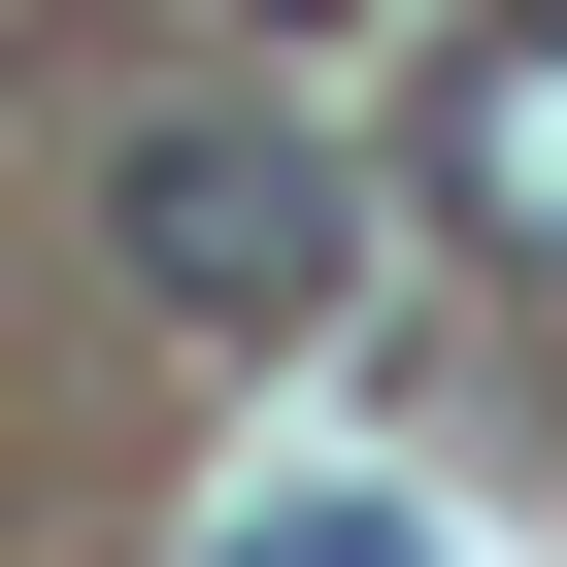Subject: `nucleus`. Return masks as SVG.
<instances>
[{
  "label": "nucleus",
  "mask_w": 567,
  "mask_h": 567,
  "mask_svg": "<svg viewBox=\"0 0 567 567\" xmlns=\"http://www.w3.org/2000/svg\"><path fill=\"white\" fill-rule=\"evenodd\" d=\"M101 234H134L167 334H301V301H334V167L267 134V101H134V134H101Z\"/></svg>",
  "instance_id": "1"
},
{
  "label": "nucleus",
  "mask_w": 567,
  "mask_h": 567,
  "mask_svg": "<svg viewBox=\"0 0 567 567\" xmlns=\"http://www.w3.org/2000/svg\"><path fill=\"white\" fill-rule=\"evenodd\" d=\"M434 200H467L501 267H567V34H467V68H434Z\"/></svg>",
  "instance_id": "2"
},
{
  "label": "nucleus",
  "mask_w": 567,
  "mask_h": 567,
  "mask_svg": "<svg viewBox=\"0 0 567 567\" xmlns=\"http://www.w3.org/2000/svg\"><path fill=\"white\" fill-rule=\"evenodd\" d=\"M234 567H434V534H401V501H267Z\"/></svg>",
  "instance_id": "3"
}]
</instances>
